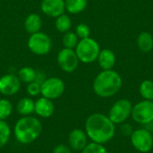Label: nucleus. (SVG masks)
Segmentation results:
<instances>
[{
	"label": "nucleus",
	"instance_id": "28",
	"mask_svg": "<svg viewBox=\"0 0 153 153\" xmlns=\"http://www.w3.org/2000/svg\"><path fill=\"white\" fill-rule=\"evenodd\" d=\"M26 91L30 97H36L40 94L41 91V84L37 82H32L27 84Z\"/></svg>",
	"mask_w": 153,
	"mask_h": 153
},
{
	"label": "nucleus",
	"instance_id": "30",
	"mask_svg": "<svg viewBox=\"0 0 153 153\" xmlns=\"http://www.w3.org/2000/svg\"><path fill=\"white\" fill-rule=\"evenodd\" d=\"M120 131H121V134L123 135H127V136H130L132 134V133L134 132L133 127L131 126V125L125 124V123L122 124V126L120 127Z\"/></svg>",
	"mask_w": 153,
	"mask_h": 153
},
{
	"label": "nucleus",
	"instance_id": "27",
	"mask_svg": "<svg viewBox=\"0 0 153 153\" xmlns=\"http://www.w3.org/2000/svg\"><path fill=\"white\" fill-rule=\"evenodd\" d=\"M74 32L79 38V39H86L90 37L91 30H90V27L86 23H79L76 26Z\"/></svg>",
	"mask_w": 153,
	"mask_h": 153
},
{
	"label": "nucleus",
	"instance_id": "16",
	"mask_svg": "<svg viewBox=\"0 0 153 153\" xmlns=\"http://www.w3.org/2000/svg\"><path fill=\"white\" fill-rule=\"evenodd\" d=\"M41 27H42V19L39 14L30 13L25 18L24 29L28 33L33 34L39 32L40 31Z\"/></svg>",
	"mask_w": 153,
	"mask_h": 153
},
{
	"label": "nucleus",
	"instance_id": "15",
	"mask_svg": "<svg viewBox=\"0 0 153 153\" xmlns=\"http://www.w3.org/2000/svg\"><path fill=\"white\" fill-rule=\"evenodd\" d=\"M97 60L102 70H111L116 64V55L109 48L100 49Z\"/></svg>",
	"mask_w": 153,
	"mask_h": 153
},
{
	"label": "nucleus",
	"instance_id": "10",
	"mask_svg": "<svg viewBox=\"0 0 153 153\" xmlns=\"http://www.w3.org/2000/svg\"><path fill=\"white\" fill-rule=\"evenodd\" d=\"M56 61L61 68L65 73L74 72L79 65V58L75 53L74 49L70 48H62L56 56Z\"/></svg>",
	"mask_w": 153,
	"mask_h": 153
},
{
	"label": "nucleus",
	"instance_id": "8",
	"mask_svg": "<svg viewBox=\"0 0 153 153\" xmlns=\"http://www.w3.org/2000/svg\"><path fill=\"white\" fill-rule=\"evenodd\" d=\"M131 117L141 125H150L153 121V101L143 100L133 107Z\"/></svg>",
	"mask_w": 153,
	"mask_h": 153
},
{
	"label": "nucleus",
	"instance_id": "7",
	"mask_svg": "<svg viewBox=\"0 0 153 153\" xmlns=\"http://www.w3.org/2000/svg\"><path fill=\"white\" fill-rule=\"evenodd\" d=\"M65 90V82L59 77L47 78L41 83L40 95L51 100L60 98Z\"/></svg>",
	"mask_w": 153,
	"mask_h": 153
},
{
	"label": "nucleus",
	"instance_id": "26",
	"mask_svg": "<svg viewBox=\"0 0 153 153\" xmlns=\"http://www.w3.org/2000/svg\"><path fill=\"white\" fill-rule=\"evenodd\" d=\"M82 153H108V151L103 144L91 142L86 145V147L82 151Z\"/></svg>",
	"mask_w": 153,
	"mask_h": 153
},
{
	"label": "nucleus",
	"instance_id": "9",
	"mask_svg": "<svg viewBox=\"0 0 153 153\" xmlns=\"http://www.w3.org/2000/svg\"><path fill=\"white\" fill-rule=\"evenodd\" d=\"M130 138L133 147L140 152H149L153 148V135L147 129L134 130Z\"/></svg>",
	"mask_w": 153,
	"mask_h": 153
},
{
	"label": "nucleus",
	"instance_id": "3",
	"mask_svg": "<svg viewBox=\"0 0 153 153\" xmlns=\"http://www.w3.org/2000/svg\"><path fill=\"white\" fill-rule=\"evenodd\" d=\"M43 130L41 122L31 116L22 117L15 123L13 133L16 141L22 144H30L35 142Z\"/></svg>",
	"mask_w": 153,
	"mask_h": 153
},
{
	"label": "nucleus",
	"instance_id": "25",
	"mask_svg": "<svg viewBox=\"0 0 153 153\" xmlns=\"http://www.w3.org/2000/svg\"><path fill=\"white\" fill-rule=\"evenodd\" d=\"M11 137V129L9 125L3 120H0V149L3 148Z\"/></svg>",
	"mask_w": 153,
	"mask_h": 153
},
{
	"label": "nucleus",
	"instance_id": "18",
	"mask_svg": "<svg viewBox=\"0 0 153 153\" xmlns=\"http://www.w3.org/2000/svg\"><path fill=\"white\" fill-rule=\"evenodd\" d=\"M139 49L143 53H149L153 49V37L148 31L141 32L136 40Z\"/></svg>",
	"mask_w": 153,
	"mask_h": 153
},
{
	"label": "nucleus",
	"instance_id": "4",
	"mask_svg": "<svg viewBox=\"0 0 153 153\" xmlns=\"http://www.w3.org/2000/svg\"><path fill=\"white\" fill-rule=\"evenodd\" d=\"M74 50L80 62L91 64L97 60L100 51V47L97 40L89 37L80 39Z\"/></svg>",
	"mask_w": 153,
	"mask_h": 153
},
{
	"label": "nucleus",
	"instance_id": "17",
	"mask_svg": "<svg viewBox=\"0 0 153 153\" xmlns=\"http://www.w3.org/2000/svg\"><path fill=\"white\" fill-rule=\"evenodd\" d=\"M34 106L35 101L29 97H24L19 100L16 104V111L22 117L30 116L34 113Z\"/></svg>",
	"mask_w": 153,
	"mask_h": 153
},
{
	"label": "nucleus",
	"instance_id": "12",
	"mask_svg": "<svg viewBox=\"0 0 153 153\" xmlns=\"http://www.w3.org/2000/svg\"><path fill=\"white\" fill-rule=\"evenodd\" d=\"M40 10L48 17L56 18L65 12V0H41Z\"/></svg>",
	"mask_w": 153,
	"mask_h": 153
},
{
	"label": "nucleus",
	"instance_id": "21",
	"mask_svg": "<svg viewBox=\"0 0 153 153\" xmlns=\"http://www.w3.org/2000/svg\"><path fill=\"white\" fill-rule=\"evenodd\" d=\"M36 75H37V71L30 67V66H24L22 67L19 71H18V78L20 79V81L24 83H30L35 81L36 79Z\"/></svg>",
	"mask_w": 153,
	"mask_h": 153
},
{
	"label": "nucleus",
	"instance_id": "1",
	"mask_svg": "<svg viewBox=\"0 0 153 153\" xmlns=\"http://www.w3.org/2000/svg\"><path fill=\"white\" fill-rule=\"evenodd\" d=\"M84 131L91 142L104 144L114 137L116 126L108 116L94 113L86 119Z\"/></svg>",
	"mask_w": 153,
	"mask_h": 153
},
{
	"label": "nucleus",
	"instance_id": "19",
	"mask_svg": "<svg viewBox=\"0 0 153 153\" xmlns=\"http://www.w3.org/2000/svg\"><path fill=\"white\" fill-rule=\"evenodd\" d=\"M65 11L70 14H78L86 9L88 0H65Z\"/></svg>",
	"mask_w": 153,
	"mask_h": 153
},
{
	"label": "nucleus",
	"instance_id": "23",
	"mask_svg": "<svg viewBox=\"0 0 153 153\" xmlns=\"http://www.w3.org/2000/svg\"><path fill=\"white\" fill-rule=\"evenodd\" d=\"M79 42V38L74 31H67L64 33V36L62 38V43L64 48H70V49H74Z\"/></svg>",
	"mask_w": 153,
	"mask_h": 153
},
{
	"label": "nucleus",
	"instance_id": "14",
	"mask_svg": "<svg viewBox=\"0 0 153 153\" xmlns=\"http://www.w3.org/2000/svg\"><path fill=\"white\" fill-rule=\"evenodd\" d=\"M54 111L55 106L51 100L47 99L45 97H41L35 101L34 113H36V115L39 117L48 118L54 114Z\"/></svg>",
	"mask_w": 153,
	"mask_h": 153
},
{
	"label": "nucleus",
	"instance_id": "2",
	"mask_svg": "<svg viewBox=\"0 0 153 153\" xmlns=\"http://www.w3.org/2000/svg\"><path fill=\"white\" fill-rule=\"evenodd\" d=\"M123 84L120 74L111 70H102L94 79L92 88L95 94L100 98H109L116 95Z\"/></svg>",
	"mask_w": 153,
	"mask_h": 153
},
{
	"label": "nucleus",
	"instance_id": "20",
	"mask_svg": "<svg viewBox=\"0 0 153 153\" xmlns=\"http://www.w3.org/2000/svg\"><path fill=\"white\" fill-rule=\"evenodd\" d=\"M55 27L56 30L61 33H65L69 31L72 28V19L68 14L63 13L56 18Z\"/></svg>",
	"mask_w": 153,
	"mask_h": 153
},
{
	"label": "nucleus",
	"instance_id": "22",
	"mask_svg": "<svg viewBox=\"0 0 153 153\" xmlns=\"http://www.w3.org/2000/svg\"><path fill=\"white\" fill-rule=\"evenodd\" d=\"M139 92L143 100L153 101V81H143L139 86Z\"/></svg>",
	"mask_w": 153,
	"mask_h": 153
},
{
	"label": "nucleus",
	"instance_id": "13",
	"mask_svg": "<svg viewBox=\"0 0 153 153\" xmlns=\"http://www.w3.org/2000/svg\"><path fill=\"white\" fill-rule=\"evenodd\" d=\"M88 136L82 129H74L68 135V145L76 152H82L88 144Z\"/></svg>",
	"mask_w": 153,
	"mask_h": 153
},
{
	"label": "nucleus",
	"instance_id": "11",
	"mask_svg": "<svg viewBox=\"0 0 153 153\" xmlns=\"http://www.w3.org/2000/svg\"><path fill=\"white\" fill-rule=\"evenodd\" d=\"M22 82L17 75L7 74L0 77V93L4 96H13L21 89Z\"/></svg>",
	"mask_w": 153,
	"mask_h": 153
},
{
	"label": "nucleus",
	"instance_id": "5",
	"mask_svg": "<svg viewBox=\"0 0 153 153\" xmlns=\"http://www.w3.org/2000/svg\"><path fill=\"white\" fill-rule=\"evenodd\" d=\"M27 45L33 54L37 56H45L48 54L52 48V40L45 32L39 31L30 34Z\"/></svg>",
	"mask_w": 153,
	"mask_h": 153
},
{
	"label": "nucleus",
	"instance_id": "29",
	"mask_svg": "<svg viewBox=\"0 0 153 153\" xmlns=\"http://www.w3.org/2000/svg\"><path fill=\"white\" fill-rule=\"evenodd\" d=\"M71 151L72 149L69 145L60 143L55 146V148L53 149V153H71Z\"/></svg>",
	"mask_w": 153,
	"mask_h": 153
},
{
	"label": "nucleus",
	"instance_id": "31",
	"mask_svg": "<svg viewBox=\"0 0 153 153\" xmlns=\"http://www.w3.org/2000/svg\"><path fill=\"white\" fill-rule=\"evenodd\" d=\"M151 125H152V130L153 131V121L152 122V123H151Z\"/></svg>",
	"mask_w": 153,
	"mask_h": 153
},
{
	"label": "nucleus",
	"instance_id": "24",
	"mask_svg": "<svg viewBox=\"0 0 153 153\" xmlns=\"http://www.w3.org/2000/svg\"><path fill=\"white\" fill-rule=\"evenodd\" d=\"M13 104L7 99H0V120L5 121L13 112Z\"/></svg>",
	"mask_w": 153,
	"mask_h": 153
},
{
	"label": "nucleus",
	"instance_id": "6",
	"mask_svg": "<svg viewBox=\"0 0 153 153\" xmlns=\"http://www.w3.org/2000/svg\"><path fill=\"white\" fill-rule=\"evenodd\" d=\"M132 109L133 105L131 101L126 99H121L113 104L108 117L115 125H120L128 119L132 114Z\"/></svg>",
	"mask_w": 153,
	"mask_h": 153
}]
</instances>
